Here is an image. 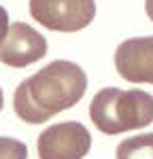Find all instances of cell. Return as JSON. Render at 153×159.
I'll use <instances>...</instances> for the list:
<instances>
[{
  "label": "cell",
  "instance_id": "obj_1",
  "mask_svg": "<svg viewBox=\"0 0 153 159\" xmlns=\"http://www.w3.org/2000/svg\"><path fill=\"white\" fill-rule=\"evenodd\" d=\"M87 89L85 70L68 60H55L24 79L13 93L15 115L26 123H45L72 108Z\"/></svg>",
  "mask_w": 153,
  "mask_h": 159
},
{
  "label": "cell",
  "instance_id": "obj_11",
  "mask_svg": "<svg viewBox=\"0 0 153 159\" xmlns=\"http://www.w3.org/2000/svg\"><path fill=\"white\" fill-rule=\"evenodd\" d=\"M2 104H4V96H2V89H0V110H2Z\"/></svg>",
  "mask_w": 153,
  "mask_h": 159
},
{
  "label": "cell",
  "instance_id": "obj_9",
  "mask_svg": "<svg viewBox=\"0 0 153 159\" xmlns=\"http://www.w3.org/2000/svg\"><path fill=\"white\" fill-rule=\"evenodd\" d=\"M9 13L4 7H0V45H2V40L7 36V32H9Z\"/></svg>",
  "mask_w": 153,
  "mask_h": 159
},
{
  "label": "cell",
  "instance_id": "obj_4",
  "mask_svg": "<svg viewBox=\"0 0 153 159\" xmlns=\"http://www.w3.org/2000/svg\"><path fill=\"white\" fill-rule=\"evenodd\" d=\"M40 159H83L91 148V136L79 121H64L49 125L38 136Z\"/></svg>",
  "mask_w": 153,
  "mask_h": 159
},
{
  "label": "cell",
  "instance_id": "obj_10",
  "mask_svg": "<svg viewBox=\"0 0 153 159\" xmlns=\"http://www.w3.org/2000/svg\"><path fill=\"white\" fill-rule=\"evenodd\" d=\"M145 11L149 15V19L153 21V0H145Z\"/></svg>",
  "mask_w": 153,
  "mask_h": 159
},
{
  "label": "cell",
  "instance_id": "obj_8",
  "mask_svg": "<svg viewBox=\"0 0 153 159\" xmlns=\"http://www.w3.org/2000/svg\"><path fill=\"white\" fill-rule=\"evenodd\" d=\"M28 147L17 138L0 136V159H26Z\"/></svg>",
  "mask_w": 153,
  "mask_h": 159
},
{
  "label": "cell",
  "instance_id": "obj_3",
  "mask_svg": "<svg viewBox=\"0 0 153 159\" xmlns=\"http://www.w3.org/2000/svg\"><path fill=\"white\" fill-rule=\"evenodd\" d=\"M30 15L55 32H79L96 17L94 0H30Z\"/></svg>",
  "mask_w": 153,
  "mask_h": 159
},
{
  "label": "cell",
  "instance_id": "obj_7",
  "mask_svg": "<svg viewBox=\"0 0 153 159\" xmlns=\"http://www.w3.org/2000/svg\"><path fill=\"white\" fill-rule=\"evenodd\" d=\"M117 159H153V134H138L121 140Z\"/></svg>",
  "mask_w": 153,
  "mask_h": 159
},
{
  "label": "cell",
  "instance_id": "obj_6",
  "mask_svg": "<svg viewBox=\"0 0 153 159\" xmlns=\"http://www.w3.org/2000/svg\"><path fill=\"white\" fill-rule=\"evenodd\" d=\"M115 68L130 83L153 85V36L123 40L115 51Z\"/></svg>",
  "mask_w": 153,
  "mask_h": 159
},
{
  "label": "cell",
  "instance_id": "obj_2",
  "mask_svg": "<svg viewBox=\"0 0 153 159\" xmlns=\"http://www.w3.org/2000/svg\"><path fill=\"white\" fill-rule=\"evenodd\" d=\"M89 117L102 134H121L130 129H140L153 123V96L142 89H100L91 104Z\"/></svg>",
  "mask_w": 153,
  "mask_h": 159
},
{
  "label": "cell",
  "instance_id": "obj_5",
  "mask_svg": "<svg viewBox=\"0 0 153 159\" xmlns=\"http://www.w3.org/2000/svg\"><path fill=\"white\" fill-rule=\"evenodd\" d=\"M45 53H47L45 36L24 21H15L9 25V32L0 45V61L13 68H26L43 60Z\"/></svg>",
  "mask_w": 153,
  "mask_h": 159
}]
</instances>
